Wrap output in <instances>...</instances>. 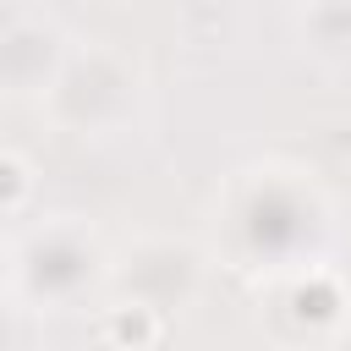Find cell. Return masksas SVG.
<instances>
[{"label":"cell","mask_w":351,"mask_h":351,"mask_svg":"<svg viewBox=\"0 0 351 351\" xmlns=\"http://www.w3.org/2000/svg\"><path fill=\"white\" fill-rule=\"evenodd\" d=\"M104 340L121 346V351H148V346L159 340V307H148V302H137V296L121 302V307H110Z\"/></svg>","instance_id":"6da1fadb"},{"label":"cell","mask_w":351,"mask_h":351,"mask_svg":"<svg viewBox=\"0 0 351 351\" xmlns=\"http://www.w3.org/2000/svg\"><path fill=\"white\" fill-rule=\"evenodd\" d=\"M340 307H346V296H340V285H335L329 274H307V280H296V291H291V313H296L302 324H335Z\"/></svg>","instance_id":"7a4b0ae2"},{"label":"cell","mask_w":351,"mask_h":351,"mask_svg":"<svg viewBox=\"0 0 351 351\" xmlns=\"http://www.w3.org/2000/svg\"><path fill=\"white\" fill-rule=\"evenodd\" d=\"M27 186H33V181H27V165H22L11 148H0V214L16 208V203L27 197Z\"/></svg>","instance_id":"3957f363"}]
</instances>
